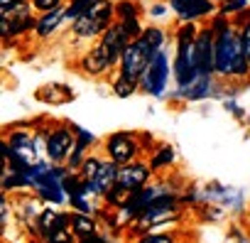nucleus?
<instances>
[{
    "label": "nucleus",
    "mask_w": 250,
    "mask_h": 243,
    "mask_svg": "<svg viewBox=\"0 0 250 243\" xmlns=\"http://www.w3.org/2000/svg\"><path fill=\"white\" fill-rule=\"evenodd\" d=\"M152 57H155V49L143 37L130 40L128 47H125V52H123V57H120V62H118V71L140 81V76L147 69V64L152 62Z\"/></svg>",
    "instance_id": "423d86ee"
},
{
    "label": "nucleus",
    "mask_w": 250,
    "mask_h": 243,
    "mask_svg": "<svg viewBox=\"0 0 250 243\" xmlns=\"http://www.w3.org/2000/svg\"><path fill=\"white\" fill-rule=\"evenodd\" d=\"M169 8L174 10L179 22H196L218 13L216 0H169Z\"/></svg>",
    "instance_id": "9b49d317"
},
{
    "label": "nucleus",
    "mask_w": 250,
    "mask_h": 243,
    "mask_svg": "<svg viewBox=\"0 0 250 243\" xmlns=\"http://www.w3.org/2000/svg\"><path fill=\"white\" fill-rule=\"evenodd\" d=\"M118 172H120V165H118L115 160L105 157V160L101 162V170H98V175L93 177V184H96L101 199H103V197L118 184Z\"/></svg>",
    "instance_id": "6ab92c4d"
},
{
    "label": "nucleus",
    "mask_w": 250,
    "mask_h": 243,
    "mask_svg": "<svg viewBox=\"0 0 250 243\" xmlns=\"http://www.w3.org/2000/svg\"><path fill=\"white\" fill-rule=\"evenodd\" d=\"M174 221H179V199H177V194H162L145 211H140L135 216V221L128 226L130 228L128 233L135 236V238H143L150 231L162 228V226H169Z\"/></svg>",
    "instance_id": "f257e3e1"
},
{
    "label": "nucleus",
    "mask_w": 250,
    "mask_h": 243,
    "mask_svg": "<svg viewBox=\"0 0 250 243\" xmlns=\"http://www.w3.org/2000/svg\"><path fill=\"white\" fill-rule=\"evenodd\" d=\"M110 91L118 96V98H130L135 91H140V81L138 79H130V76H125V74H115L113 84H110Z\"/></svg>",
    "instance_id": "412c9836"
},
{
    "label": "nucleus",
    "mask_w": 250,
    "mask_h": 243,
    "mask_svg": "<svg viewBox=\"0 0 250 243\" xmlns=\"http://www.w3.org/2000/svg\"><path fill=\"white\" fill-rule=\"evenodd\" d=\"M194 66L199 74H213L216 69V32L211 27H201L194 40Z\"/></svg>",
    "instance_id": "6e6552de"
},
{
    "label": "nucleus",
    "mask_w": 250,
    "mask_h": 243,
    "mask_svg": "<svg viewBox=\"0 0 250 243\" xmlns=\"http://www.w3.org/2000/svg\"><path fill=\"white\" fill-rule=\"evenodd\" d=\"M240 44H243L240 27L230 25L223 32H216V69H213L216 76H221V79L233 76V59H235V52Z\"/></svg>",
    "instance_id": "20e7f679"
},
{
    "label": "nucleus",
    "mask_w": 250,
    "mask_h": 243,
    "mask_svg": "<svg viewBox=\"0 0 250 243\" xmlns=\"http://www.w3.org/2000/svg\"><path fill=\"white\" fill-rule=\"evenodd\" d=\"M216 74H199L189 86L184 88H177L172 96H179V98H187V101H201V98H208L216 93V86H213V79Z\"/></svg>",
    "instance_id": "4468645a"
},
{
    "label": "nucleus",
    "mask_w": 250,
    "mask_h": 243,
    "mask_svg": "<svg viewBox=\"0 0 250 243\" xmlns=\"http://www.w3.org/2000/svg\"><path fill=\"white\" fill-rule=\"evenodd\" d=\"M71 231L79 241H93V238H103L98 233V221L93 214H83V211H74L71 209Z\"/></svg>",
    "instance_id": "2eb2a0df"
},
{
    "label": "nucleus",
    "mask_w": 250,
    "mask_h": 243,
    "mask_svg": "<svg viewBox=\"0 0 250 243\" xmlns=\"http://www.w3.org/2000/svg\"><path fill=\"white\" fill-rule=\"evenodd\" d=\"M201 27H196V22H179L177 32H174V62H172V69H174V81H177V88H184L189 86L199 71L194 66V40L199 35Z\"/></svg>",
    "instance_id": "f03ea898"
},
{
    "label": "nucleus",
    "mask_w": 250,
    "mask_h": 243,
    "mask_svg": "<svg viewBox=\"0 0 250 243\" xmlns=\"http://www.w3.org/2000/svg\"><path fill=\"white\" fill-rule=\"evenodd\" d=\"M174 236L172 233H147V236H143V241H172Z\"/></svg>",
    "instance_id": "473e14b6"
},
{
    "label": "nucleus",
    "mask_w": 250,
    "mask_h": 243,
    "mask_svg": "<svg viewBox=\"0 0 250 243\" xmlns=\"http://www.w3.org/2000/svg\"><path fill=\"white\" fill-rule=\"evenodd\" d=\"M71 214L69 211H59L54 206H44L35 228H32V236L40 238V241H52V236L62 228H71Z\"/></svg>",
    "instance_id": "1a4fd4ad"
},
{
    "label": "nucleus",
    "mask_w": 250,
    "mask_h": 243,
    "mask_svg": "<svg viewBox=\"0 0 250 243\" xmlns=\"http://www.w3.org/2000/svg\"><path fill=\"white\" fill-rule=\"evenodd\" d=\"M174 160H177V155H174V148H172L169 143H157V148H152L150 165H152L155 172H162V170L172 167Z\"/></svg>",
    "instance_id": "aec40b11"
},
{
    "label": "nucleus",
    "mask_w": 250,
    "mask_h": 243,
    "mask_svg": "<svg viewBox=\"0 0 250 243\" xmlns=\"http://www.w3.org/2000/svg\"><path fill=\"white\" fill-rule=\"evenodd\" d=\"M79 69H81L86 76H91V79H101V76L110 74L115 66L108 62V57L103 54L101 44L96 42L93 47H88V49L79 57Z\"/></svg>",
    "instance_id": "ddd939ff"
},
{
    "label": "nucleus",
    "mask_w": 250,
    "mask_h": 243,
    "mask_svg": "<svg viewBox=\"0 0 250 243\" xmlns=\"http://www.w3.org/2000/svg\"><path fill=\"white\" fill-rule=\"evenodd\" d=\"M118 22H120L123 32L128 35L130 40H138V37L145 32V27H143V22H140V15H135V18H125V20H118Z\"/></svg>",
    "instance_id": "393cba45"
},
{
    "label": "nucleus",
    "mask_w": 250,
    "mask_h": 243,
    "mask_svg": "<svg viewBox=\"0 0 250 243\" xmlns=\"http://www.w3.org/2000/svg\"><path fill=\"white\" fill-rule=\"evenodd\" d=\"M105 160V153L101 155V153H96V150H91L88 153V157L83 160V165L79 167V175L83 177V179H93L96 175H98V170H101V162Z\"/></svg>",
    "instance_id": "5701e85b"
},
{
    "label": "nucleus",
    "mask_w": 250,
    "mask_h": 243,
    "mask_svg": "<svg viewBox=\"0 0 250 243\" xmlns=\"http://www.w3.org/2000/svg\"><path fill=\"white\" fill-rule=\"evenodd\" d=\"M216 3H223V0H216Z\"/></svg>",
    "instance_id": "f704fd0d"
},
{
    "label": "nucleus",
    "mask_w": 250,
    "mask_h": 243,
    "mask_svg": "<svg viewBox=\"0 0 250 243\" xmlns=\"http://www.w3.org/2000/svg\"><path fill=\"white\" fill-rule=\"evenodd\" d=\"M5 143L13 148L15 155H20L22 160L27 162H37V145H35V138L30 135V131H13Z\"/></svg>",
    "instance_id": "f3484780"
},
{
    "label": "nucleus",
    "mask_w": 250,
    "mask_h": 243,
    "mask_svg": "<svg viewBox=\"0 0 250 243\" xmlns=\"http://www.w3.org/2000/svg\"><path fill=\"white\" fill-rule=\"evenodd\" d=\"M172 74H174V69H172V59H169L167 49L155 52L152 62L147 64V69L140 76V91H145L155 98H162L167 93V84H169Z\"/></svg>",
    "instance_id": "7ed1b4c3"
},
{
    "label": "nucleus",
    "mask_w": 250,
    "mask_h": 243,
    "mask_svg": "<svg viewBox=\"0 0 250 243\" xmlns=\"http://www.w3.org/2000/svg\"><path fill=\"white\" fill-rule=\"evenodd\" d=\"M248 8H250V0H223V3L218 5V13H223V15L233 18V15H238V13L248 10Z\"/></svg>",
    "instance_id": "bb28decb"
},
{
    "label": "nucleus",
    "mask_w": 250,
    "mask_h": 243,
    "mask_svg": "<svg viewBox=\"0 0 250 243\" xmlns=\"http://www.w3.org/2000/svg\"><path fill=\"white\" fill-rule=\"evenodd\" d=\"M74 145H76V133H74L71 123L57 126V128H52V131L44 135V155L49 157V162L64 165V162L69 160Z\"/></svg>",
    "instance_id": "0eeeda50"
},
{
    "label": "nucleus",
    "mask_w": 250,
    "mask_h": 243,
    "mask_svg": "<svg viewBox=\"0 0 250 243\" xmlns=\"http://www.w3.org/2000/svg\"><path fill=\"white\" fill-rule=\"evenodd\" d=\"M140 15V8L135 0H118L115 3V18L118 20H125V18H135Z\"/></svg>",
    "instance_id": "a878e982"
},
{
    "label": "nucleus",
    "mask_w": 250,
    "mask_h": 243,
    "mask_svg": "<svg viewBox=\"0 0 250 243\" xmlns=\"http://www.w3.org/2000/svg\"><path fill=\"white\" fill-rule=\"evenodd\" d=\"M30 3H32L35 13H49L54 8H62L64 0H30Z\"/></svg>",
    "instance_id": "c85d7f7f"
},
{
    "label": "nucleus",
    "mask_w": 250,
    "mask_h": 243,
    "mask_svg": "<svg viewBox=\"0 0 250 243\" xmlns=\"http://www.w3.org/2000/svg\"><path fill=\"white\" fill-rule=\"evenodd\" d=\"M152 143H155V138H152L150 133H140V145H143V153H147V150H152V148H155Z\"/></svg>",
    "instance_id": "2f4dec72"
},
{
    "label": "nucleus",
    "mask_w": 250,
    "mask_h": 243,
    "mask_svg": "<svg viewBox=\"0 0 250 243\" xmlns=\"http://www.w3.org/2000/svg\"><path fill=\"white\" fill-rule=\"evenodd\" d=\"M167 13H169V8H167L165 3H155V5L147 10L150 18H167Z\"/></svg>",
    "instance_id": "7c9ffc66"
},
{
    "label": "nucleus",
    "mask_w": 250,
    "mask_h": 243,
    "mask_svg": "<svg viewBox=\"0 0 250 243\" xmlns=\"http://www.w3.org/2000/svg\"><path fill=\"white\" fill-rule=\"evenodd\" d=\"M240 37H243V49H245V57L250 62V22L240 27Z\"/></svg>",
    "instance_id": "c756f323"
},
{
    "label": "nucleus",
    "mask_w": 250,
    "mask_h": 243,
    "mask_svg": "<svg viewBox=\"0 0 250 243\" xmlns=\"http://www.w3.org/2000/svg\"><path fill=\"white\" fill-rule=\"evenodd\" d=\"M128 42H130V37L123 32V27H120L118 20H115L113 25H108V27L103 30V35L98 37V44H101L103 54L108 57V62H110L113 66H118V62H120L125 47H128Z\"/></svg>",
    "instance_id": "f8f14e48"
},
{
    "label": "nucleus",
    "mask_w": 250,
    "mask_h": 243,
    "mask_svg": "<svg viewBox=\"0 0 250 243\" xmlns=\"http://www.w3.org/2000/svg\"><path fill=\"white\" fill-rule=\"evenodd\" d=\"M152 175H155L152 165L138 157V160H130V162L120 165V172H118V184H123L125 189L135 192V189H143L145 184H150V182H152Z\"/></svg>",
    "instance_id": "9d476101"
},
{
    "label": "nucleus",
    "mask_w": 250,
    "mask_h": 243,
    "mask_svg": "<svg viewBox=\"0 0 250 243\" xmlns=\"http://www.w3.org/2000/svg\"><path fill=\"white\" fill-rule=\"evenodd\" d=\"M59 88H62V84H47V86H42L37 91V98L40 101H49V103H64L66 98H71V91H62L59 93Z\"/></svg>",
    "instance_id": "b1692460"
},
{
    "label": "nucleus",
    "mask_w": 250,
    "mask_h": 243,
    "mask_svg": "<svg viewBox=\"0 0 250 243\" xmlns=\"http://www.w3.org/2000/svg\"><path fill=\"white\" fill-rule=\"evenodd\" d=\"M155 52H160V49H165V44H167V40H169V35H167V30L165 27H145V32L140 35Z\"/></svg>",
    "instance_id": "4be33fe9"
},
{
    "label": "nucleus",
    "mask_w": 250,
    "mask_h": 243,
    "mask_svg": "<svg viewBox=\"0 0 250 243\" xmlns=\"http://www.w3.org/2000/svg\"><path fill=\"white\" fill-rule=\"evenodd\" d=\"M64 22H66V8H64V5H62V8H54V10H49V13H40L35 35H37L40 40H47V37H52L54 32H59V27H62Z\"/></svg>",
    "instance_id": "dca6fc26"
},
{
    "label": "nucleus",
    "mask_w": 250,
    "mask_h": 243,
    "mask_svg": "<svg viewBox=\"0 0 250 243\" xmlns=\"http://www.w3.org/2000/svg\"><path fill=\"white\" fill-rule=\"evenodd\" d=\"M93 3H96V0H69V5H66V22H71L74 18L86 13Z\"/></svg>",
    "instance_id": "cd10ccee"
},
{
    "label": "nucleus",
    "mask_w": 250,
    "mask_h": 243,
    "mask_svg": "<svg viewBox=\"0 0 250 243\" xmlns=\"http://www.w3.org/2000/svg\"><path fill=\"white\" fill-rule=\"evenodd\" d=\"M103 30H105V27H103L88 10L71 20V35H74L76 40H96V37L103 35Z\"/></svg>",
    "instance_id": "a211bd4d"
},
{
    "label": "nucleus",
    "mask_w": 250,
    "mask_h": 243,
    "mask_svg": "<svg viewBox=\"0 0 250 243\" xmlns=\"http://www.w3.org/2000/svg\"><path fill=\"white\" fill-rule=\"evenodd\" d=\"M103 153L105 157L115 160L118 165H125L130 160H138L143 155V145H140V133H130V131H118L110 133L103 143Z\"/></svg>",
    "instance_id": "39448f33"
},
{
    "label": "nucleus",
    "mask_w": 250,
    "mask_h": 243,
    "mask_svg": "<svg viewBox=\"0 0 250 243\" xmlns=\"http://www.w3.org/2000/svg\"><path fill=\"white\" fill-rule=\"evenodd\" d=\"M15 3H20V0H0V8H10Z\"/></svg>",
    "instance_id": "72a5a7b5"
}]
</instances>
